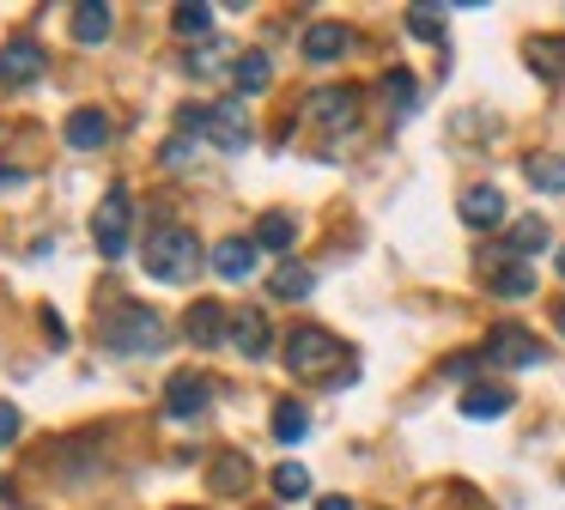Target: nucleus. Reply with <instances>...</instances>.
Returning <instances> with one entry per match:
<instances>
[{"mask_svg":"<svg viewBox=\"0 0 565 510\" xmlns=\"http://www.w3.org/2000/svg\"><path fill=\"white\" fill-rule=\"evenodd\" d=\"M201 237L189 225H159L147 237V267H152V279H164V286H177V279H189L201 267Z\"/></svg>","mask_w":565,"mask_h":510,"instance_id":"obj_1","label":"nucleus"},{"mask_svg":"<svg viewBox=\"0 0 565 510\" xmlns=\"http://www.w3.org/2000/svg\"><path fill=\"white\" fill-rule=\"evenodd\" d=\"M183 134H201V140H213L220 152H244L249 146V121H244V97H220V104L207 109H183Z\"/></svg>","mask_w":565,"mask_h":510,"instance_id":"obj_2","label":"nucleus"},{"mask_svg":"<svg viewBox=\"0 0 565 510\" xmlns=\"http://www.w3.org/2000/svg\"><path fill=\"white\" fill-rule=\"evenodd\" d=\"M104 347L110 352H159L164 340H171V328H164L159 310H140V304H122L116 316H104Z\"/></svg>","mask_w":565,"mask_h":510,"instance_id":"obj_3","label":"nucleus"},{"mask_svg":"<svg viewBox=\"0 0 565 510\" xmlns=\"http://www.w3.org/2000/svg\"><path fill=\"white\" fill-rule=\"evenodd\" d=\"M128 213H135L128 189H122V182H110L104 201H98V219H92V237H98L104 262H122V255H128Z\"/></svg>","mask_w":565,"mask_h":510,"instance_id":"obj_4","label":"nucleus"},{"mask_svg":"<svg viewBox=\"0 0 565 510\" xmlns=\"http://www.w3.org/2000/svg\"><path fill=\"white\" fill-rule=\"evenodd\" d=\"M286 364H292L298 376H322L329 364H341V340H334L329 328L305 322V328H292V340H286Z\"/></svg>","mask_w":565,"mask_h":510,"instance_id":"obj_5","label":"nucleus"},{"mask_svg":"<svg viewBox=\"0 0 565 510\" xmlns=\"http://www.w3.org/2000/svg\"><path fill=\"white\" fill-rule=\"evenodd\" d=\"M487 359H492V364H511V371H535V364H547V347H541L529 328L499 322V328L487 334Z\"/></svg>","mask_w":565,"mask_h":510,"instance_id":"obj_6","label":"nucleus"},{"mask_svg":"<svg viewBox=\"0 0 565 510\" xmlns=\"http://www.w3.org/2000/svg\"><path fill=\"white\" fill-rule=\"evenodd\" d=\"M305 116L322 121V128H353L359 121V92L353 85H322V92L305 97Z\"/></svg>","mask_w":565,"mask_h":510,"instance_id":"obj_7","label":"nucleus"},{"mask_svg":"<svg viewBox=\"0 0 565 510\" xmlns=\"http://www.w3.org/2000/svg\"><path fill=\"white\" fill-rule=\"evenodd\" d=\"M38 73H50V55H43L38 36H13V43H0V79H7V85H31Z\"/></svg>","mask_w":565,"mask_h":510,"instance_id":"obj_8","label":"nucleus"},{"mask_svg":"<svg viewBox=\"0 0 565 510\" xmlns=\"http://www.w3.org/2000/svg\"><path fill=\"white\" fill-rule=\"evenodd\" d=\"M207 401H213V389L201 383L195 371H177L171 383H164V407H171V419H201Z\"/></svg>","mask_w":565,"mask_h":510,"instance_id":"obj_9","label":"nucleus"},{"mask_svg":"<svg viewBox=\"0 0 565 510\" xmlns=\"http://www.w3.org/2000/svg\"><path fill=\"white\" fill-rule=\"evenodd\" d=\"M256 255H262L256 237H220L207 262H213V274H220V279H249V274H256Z\"/></svg>","mask_w":565,"mask_h":510,"instance_id":"obj_10","label":"nucleus"},{"mask_svg":"<svg viewBox=\"0 0 565 510\" xmlns=\"http://www.w3.org/2000/svg\"><path fill=\"white\" fill-rule=\"evenodd\" d=\"M456 213H462L475 231H492V225L504 219V194L492 189V182H475V189H462V201H456Z\"/></svg>","mask_w":565,"mask_h":510,"instance_id":"obj_11","label":"nucleus"},{"mask_svg":"<svg viewBox=\"0 0 565 510\" xmlns=\"http://www.w3.org/2000/svg\"><path fill=\"white\" fill-rule=\"evenodd\" d=\"M189 340L195 347H220V340H232V310L213 298H201L195 310H189Z\"/></svg>","mask_w":565,"mask_h":510,"instance_id":"obj_12","label":"nucleus"},{"mask_svg":"<svg viewBox=\"0 0 565 510\" xmlns=\"http://www.w3.org/2000/svg\"><path fill=\"white\" fill-rule=\"evenodd\" d=\"M347 43H353V36H347V24H334V19H317V24H305V61H341L347 55Z\"/></svg>","mask_w":565,"mask_h":510,"instance_id":"obj_13","label":"nucleus"},{"mask_svg":"<svg viewBox=\"0 0 565 510\" xmlns=\"http://www.w3.org/2000/svg\"><path fill=\"white\" fill-rule=\"evenodd\" d=\"M232 347L244 352V359H268V347H274L268 316H262V310H237L232 316Z\"/></svg>","mask_w":565,"mask_h":510,"instance_id":"obj_14","label":"nucleus"},{"mask_svg":"<svg viewBox=\"0 0 565 510\" xmlns=\"http://www.w3.org/2000/svg\"><path fill=\"white\" fill-rule=\"evenodd\" d=\"M62 134H67V146H74V152H98V146L110 140V116H104V109H74Z\"/></svg>","mask_w":565,"mask_h":510,"instance_id":"obj_15","label":"nucleus"},{"mask_svg":"<svg viewBox=\"0 0 565 510\" xmlns=\"http://www.w3.org/2000/svg\"><path fill=\"white\" fill-rule=\"evenodd\" d=\"M462 413L468 419H499V413H511V389L504 383H468L462 389Z\"/></svg>","mask_w":565,"mask_h":510,"instance_id":"obj_16","label":"nucleus"},{"mask_svg":"<svg viewBox=\"0 0 565 510\" xmlns=\"http://www.w3.org/2000/svg\"><path fill=\"white\" fill-rule=\"evenodd\" d=\"M523 61L541 73V79H565V36H529Z\"/></svg>","mask_w":565,"mask_h":510,"instance_id":"obj_17","label":"nucleus"},{"mask_svg":"<svg viewBox=\"0 0 565 510\" xmlns=\"http://www.w3.org/2000/svg\"><path fill=\"white\" fill-rule=\"evenodd\" d=\"M232 79H237V92H268V79H274V67H268V55L262 49H244V55H232Z\"/></svg>","mask_w":565,"mask_h":510,"instance_id":"obj_18","label":"nucleus"},{"mask_svg":"<svg viewBox=\"0 0 565 510\" xmlns=\"http://www.w3.org/2000/svg\"><path fill=\"white\" fill-rule=\"evenodd\" d=\"M249 480H256V468H249V461L237 456V449L213 461V492H225V498H232V492H249Z\"/></svg>","mask_w":565,"mask_h":510,"instance_id":"obj_19","label":"nucleus"},{"mask_svg":"<svg viewBox=\"0 0 565 510\" xmlns=\"http://www.w3.org/2000/svg\"><path fill=\"white\" fill-rule=\"evenodd\" d=\"M110 24H116V12L110 7H74V43H104L110 36Z\"/></svg>","mask_w":565,"mask_h":510,"instance_id":"obj_20","label":"nucleus"},{"mask_svg":"<svg viewBox=\"0 0 565 510\" xmlns=\"http://www.w3.org/2000/svg\"><path fill=\"white\" fill-rule=\"evenodd\" d=\"M523 170H529V182H535L541 194H565V158L559 152H535Z\"/></svg>","mask_w":565,"mask_h":510,"instance_id":"obj_21","label":"nucleus"},{"mask_svg":"<svg viewBox=\"0 0 565 510\" xmlns=\"http://www.w3.org/2000/svg\"><path fill=\"white\" fill-rule=\"evenodd\" d=\"M292 243H298V219H286V213H268V219H262V225H256V249H292Z\"/></svg>","mask_w":565,"mask_h":510,"instance_id":"obj_22","label":"nucleus"},{"mask_svg":"<svg viewBox=\"0 0 565 510\" xmlns=\"http://www.w3.org/2000/svg\"><path fill=\"white\" fill-rule=\"evenodd\" d=\"M504 249H511V255H535V249H547V219H516V225L504 231Z\"/></svg>","mask_w":565,"mask_h":510,"instance_id":"obj_23","label":"nucleus"},{"mask_svg":"<svg viewBox=\"0 0 565 510\" xmlns=\"http://www.w3.org/2000/svg\"><path fill=\"white\" fill-rule=\"evenodd\" d=\"M310 286H317V274H310V267H292V262H286L280 274L268 279V291H274V298H286V304H292V298H310Z\"/></svg>","mask_w":565,"mask_h":510,"instance_id":"obj_24","label":"nucleus"},{"mask_svg":"<svg viewBox=\"0 0 565 510\" xmlns=\"http://www.w3.org/2000/svg\"><path fill=\"white\" fill-rule=\"evenodd\" d=\"M492 291H499V298H529V291H535V267H516V262H504L499 274L487 279Z\"/></svg>","mask_w":565,"mask_h":510,"instance_id":"obj_25","label":"nucleus"},{"mask_svg":"<svg viewBox=\"0 0 565 510\" xmlns=\"http://www.w3.org/2000/svg\"><path fill=\"white\" fill-rule=\"evenodd\" d=\"M305 432H310V413L298 407V401H280V407H274V437H280V444H305Z\"/></svg>","mask_w":565,"mask_h":510,"instance_id":"obj_26","label":"nucleus"},{"mask_svg":"<svg viewBox=\"0 0 565 510\" xmlns=\"http://www.w3.org/2000/svg\"><path fill=\"white\" fill-rule=\"evenodd\" d=\"M383 97H390V104L407 116V109L419 104V85H414V73H407V67H390V73H383Z\"/></svg>","mask_w":565,"mask_h":510,"instance_id":"obj_27","label":"nucleus"},{"mask_svg":"<svg viewBox=\"0 0 565 510\" xmlns=\"http://www.w3.org/2000/svg\"><path fill=\"white\" fill-rule=\"evenodd\" d=\"M171 31L177 36H207L213 31V7H171Z\"/></svg>","mask_w":565,"mask_h":510,"instance_id":"obj_28","label":"nucleus"},{"mask_svg":"<svg viewBox=\"0 0 565 510\" xmlns=\"http://www.w3.org/2000/svg\"><path fill=\"white\" fill-rule=\"evenodd\" d=\"M274 492H280V498H305L310 492L305 461H280V468H274Z\"/></svg>","mask_w":565,"mask_h":510,"instance_id":"obj_29","label":"nucleus"},{"mask_svg":"<svg viewBox=\"0 0 565 510\" xmlns=\"http://www.w3.org/2000/svg\"><path fill=\"white\" fill-rule=\"evenodd\" d=\"M407 31H414L419 43H438V36H444V12L438 7H407Z\"/></svg>","mask_w":565,"mask_h":510,"instance_id":"obj_30","label":"nucleus"},{"mask_svg":"<svg viewBox=\"0 0 565 510\" xmlns=\"http://www.w3.org/2000/svg\"><path fill=\"white\" fill-rule=\"evenodd\" d=\"M220 61H225L220 43H201L195 55H189V73H195V79H213V73H220Z\"/></svg>","mask_w":565,"mask_h":510,"instance_id":"obj_31","label":"nucleus"},{"mask_svg":"<svg viewBox=\"0 0 565 510\" xmlns=\"http://www.w3.org/2000/svg\"><path fill=\"white\" fill-rule=\"evenodd\" d=\"M19 425H25V419H19V407H13V401H0V444H13Z\"/></svg>","mask_w":565,"mask_h":510,"instance_id":"obj_32","label":"nucleus"},{"mask_svg":"<svg viewBox=\"0 0 565 510\" xmlns=\"http://www.w3.org/2000/svg\"><path fill=\"white\" fill-rule=\"evenodd\" d=\"M475 352H450V359H444V376H468V371H475Z\"/></svg>","mask_w":565,"mask_h":510,"instance_id":"obj_33","label":"nucleus"},{"mask_svg":"<svg viewBox=\"0 0 565 510\" xmlns=\"http://www.w3.org/2000/svg\"><path fill=\"white\" fill-rule=\"evenodd\" d=\"M43 334H50L55 347H67V322H62V316H55V310H43Z\"/></svg>","mask_w":565,"mask_h":510,"instance_id":"obj_34","label":"nucleus"},{"mask_svg":"<svg viewBox=\"0 0 565 510\" xmlns=\"http://www.w3.org/2000/svg\"><path fill=\"white\" fill-rule=\"evenodd\" d=\"M317 510H353V498H341V492H334V498H322Z\"/></svg>","mask_w":565,"mask_h":510,"instance_id":"obj_35","label":"nucleus"},{"mask_svg":"<svg viewBox=\"0 0 565 510\" xmlns=\"http://www.w3.org/2000/svg\"><path fill=\"white\" fill-rule=\"evenodd\" d=\"M553 322H559V334H565V304H559V310H553Z\"/></svg>","mask_w":565,"mask_h":510,"instance_id":"obj_36","label":"nucleus"},{"mask_svg":"<svg viewBox=\"0 0 565 510\" xmlns=\"http://www.w3.org/2000/svg\"><path fill=\"white\" fill-rule=\"evenodd\" d=\"M559 274H565V249H559Z\"/></svg>","mask_w":565,"mask_h":510,"instance_id":"obj_37","label":"nucleus"},{"mask_svg":"<svg viewBox=\"0 0 565 510\" xmlns=\"http://www.w3.org/2000/svg\"><path fill=\"white\" fill-rule=\"evenodd\" d=\"M183 510H189V504H183Z\"/></svg>","mask_w":565,"mask_h":510,"instance_id":"obj_38","label":"nucleus"}]
</instances>
